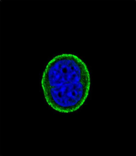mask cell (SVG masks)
Returning a JSON list of instances; mask_svg holds the SVG:
<instances>
[{"label": "cell", "instance_id": "obj_1", "mask_svg": "<svg viewBox=\"0 0 136 156\" xmlns=\"http://www.w3.org/2000/svg\"><path fill=\"white\" fill-rule=\"evenodd\" d=\"M41 86L47 103L55 110L70 113L84 105L90 88L88 68L76 55L56 56L46 66Z\"/></svg>", "mask_w": 136, "mask_h": 156}]
</instances>
